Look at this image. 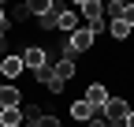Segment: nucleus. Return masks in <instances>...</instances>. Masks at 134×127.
<instances>
[{
  "label": "nucleus",
  "mask_w": 134,
  "mask_h": 127,
  "mask_svg": "<svg viewBox=\"0 0 134 127\" xmlns=\"http://www.w3.org/2000/svg\"><path fill=\"white\" fill-rule=\"evenodd\" d=\"M0 30H8V11H4V4H0Z\"/></svg>",
  "instance_id": "obj_19"
},
{
  "label": "nucleus",
  "mask_w": 134,
  "mask_h": 127,
  "mask_svg": "<svg viewBox=\"0 0 134 127\" xmlns=\"http://www.w3.org/2000/svg\"><path fill=\"white\" fill-rule=\"evenodd\" d=\"M60 11H63V8L56 4L52 11H45V15H37V26H41V30H56V19H60Z\"/></svg>",
  "instance_id": "obj_13"
},
{
  "label": "nucleus",
  "mask_w": 134,
  "mask_h": 127,
  "mask_svg": "<svg viewBox=\"0 0 134 127\" xmlns=\"http://www.w3.org/2000/svg\"><path fill=\"white\" fill-rule=\"evenodd\" d=\"M75 8L86 15V26L93 30V34H100V30H104V4H100V0H78Z\"/></svg>",
  "instance_id": "obj_2"
},
{
  "label": "nucleus",
  "mask_w": 134,
  "mask_h": 127,
  "mask_svg": "<svg viewBox=\"0 0 134 127\" xmlns=\"http://www.w3.org/2000/svg\"><path fill=\"white\" fill-rule=\"evenodd\" d=\"M26 67H23V56H0V78L4 82H15Z\"/></svg>",
  "instance_id": "obj_5"
},
{
  "label": "nucleus",
  "mask_w": 134,
  "mask_h": 127,
  "mask_svg": "<svg viewBox=\"0 0 134 127\" xmlns=\"http://www.w3.org/2000/svg\"><path fill=\"white\" fill-rule=\"evenodd\" d=\"M93 41H97L93 30H90V26H78L75 34L63 41V56H67V60H75L78 52H90V49H93Z\"/></svg>",
  "instance_id": "obj_1"
},
{
  "label": "nucleus",
  "mask_w": 134,
  "mask_h": 127,
  "mask_svg": "<svg viewBox=\"0 0 134 127\" xmlns=\"http://www.w3.org/2000/svg\"><path fill=\"white\" fill-rule=\"evenodd\" d=\"M30 15H34V11H30V4H19V8L11 11V19H15V23H26Z\"/></svg>",
  "instance_id": "obj_15"
},
{
  "label": "nucleus",
  "mask_w": 134,
  "mask_h": 127,
  "mask_svg": "<svg viewBox=\"0 0 134 127\" xmlns=\"http://www.w3.org/2000/svg\"><path fill=\"white\" fill-rule=\"evenodd\" d=\"M108 34H112V38H115V41H127V38H130V34H134V30H130V26H127V23H123V19H112V26H108Z\"/></svg>",
  "instance_id": "obj_12"
},
{
  "label": "nucleus",
  "mask_w": 134,
  "mask_h": 127,
  "mask_svg": "<svg viewBox=\"0 0 134 127\" xmlns=\"http://www.w3.org/2000/svg\"><path fill=\"white\" fill-rule=\"evenodd\" d=\"M37 127H63V123H60V116H52V112H41V116H37Z\"/></svg>",
  "instance_id": "obj_14"
},
{
  "label": "nucleus",
  "mask_w": 134,
  "mask_h": 127,
  "mask_svg": "<svg viewBox=\"0 0 134 127\" xmlns=\"http://www.w3.org/2000/svg\"><path fill=\"white\" fill-rule=\"evenodd\" d=\"M56 30H63V34L71 38L75 30H78V11H67V8H63V11H60V19H56Z\"/></svg>",
  "instance_id": "obj_9"
},
{
  "label": "nucleus",
  "mask_w": 134,
  "mask_h": 127,
  "mask_svg": "<svg viewBox=\"0 0 134 127\" xmlns=\"http://www.w3.org/2000/svg\"><path fill=\"white\" fill-rule=\"evenodd\" d=\"M34 78H37V82H41V86H48V78H52V67H48V64H45V67H41V71H34Z\"/></svg>",
  "instance_id": "obj_16"
},
{
  "label": "nucleus",
  "mask_w": 134,
  "mask_h": 127,
  "mask_svg": "<svg viewBox=\"0 0 134 127\" xmlns=\"http://www.w3.org/2000/svg\"><path fill=\"white\" fill-rule=\"evenodd\" d=\"M123 127H134V108L127 112V120H123Z\"/></svg>",
  "instance_id": "obj_20"
},
{
  "label": "nucleus",
  "mask_w": 134,
  "mask_h": 127,
  "mask_svg": "<svg viewBox=\"0 0 134 127\" xmlns=\"http://www.w3.org/2000/svg\"><path fill=\"white\" fill-rule=\"evenodd\" d=\"M4 108H23V93H19L15 82H4V86H0V112H4Z\"/></svg>",
  "instance_id": "obj_6"
},
{
  "label": "nucleus",
  "mask_w": 134,
  "mask_h": 127,
  "mask_svg": "<svg viewBox=\"0 0 134 127\" xmlns=\"http://www.w3.org/2000/svg\"><path fill=\"white\" fill-rule=\"evenodd\" d=\"M127 112H130V101L127 97H108V105L100 108V120H108L112 127H119L127 120Z\"/></svg>",
  "instance_id": "obj_3"
},
{
  "label": "nucleus",
  "mask_w": 134,
  "mask_h": 127,
  "mask_svg": "<svg viewBox=\"0 0 134 127\" xmlns=\"http://www.w3.org/2000/svg\"><path fill=\"white\" fill-rule=\"evenodd\" d=\"M23 123H26L23 108H4V112H0V127H23Z\"/></svg>",
  "instance_id": "obj_10"
},
{
  "label": "nucleus",
  "mask_w": 134,
  "mask_h": 127,
  "mask_svg": "<svg viewBox=\"0 0 134 127\" xmlns=\"http://www.w3.org/2000/svg\"><path fill=\"white\" fill-rule=\"evenodd\" d=\"M45 64H48V52L41 49V45H30V49L23 52V67H26L30 75H34V71H41Z\"/></svg>",
  "instance_id": "obj_4"
},
{
  "label": "nucleus",
  "mask_w": 134,
  "mask_h": 127,
  "mask_svg": "<svg viewBox=\"0 0 134 127\" xmlns=\"http://www.w3.org/2000/svg\"><path fill=\"white\" fill-rule=\"evenodd\" d=\"M108 11H112V19H119V15H123V0H112Z\"/></svg>",
  "instance_id": "obj_18"
},
{
  "label": "nucleus",
  "mask_w": 134,
  "mask_h": 127,
  "mask_svg": "<svg viewBox=\"0 0 134 127\" xmlns=\"http://www.w3.org/2000/svg\"><path fill=\"white\" fill-rule=\"evenodd\" d=\"M108 97H112V93H108V86H104V82H90V86H86V101L97 108V112L108 105Z\"/></svg>",
  "instance_id": "obj_7"
},
{
  "label": "nucleus",
  "mask_w": 134,
  "mask_h": 127,
  "mask_svg": "<svg viewBox=\"0 0 134 127\" xmlns=\"http://www.w3.org/2000/svg\"><path fill=\"white\" fill-rule=\"evenodd\" d=\"M75 71H78V67H75V60H67V56H63V60L56 64V67H52V75L60 78V82H67V78H75Z\"/></svg>",
  "instance_id": "obj_11"
},
{
  "label": "nucleus",
  "mask_w": 134,
  "mask_h": 127,
  "mask_svg": "<svg viewBox=\"0 0 134 127\" xmlns=\"http://www.w3.org/2000/svg\"><path fill=\"white\" fill-rule=\"evenodd\" d=\"M71 120H78V123H90V120H97V108L82 97V101H75L71 105Z\"/></svg>",
  "instance_id": "obj_8"
},
{
  "label": "nucleus",
  "mask_w": 134,
  "mask_h": 127,
  "mask_svg": "<svg viewBox=\"0 0 134 127\" xmlns=\"http://www.w3.org/2000/svg\"><path fill=\"white\" fill-rule=\"evenodd\" d=\"M119 19H123V23L134 30V4H123V15H119Z\"/></svg>",
  "instance_id": "obj_17"
}]
</instances>
